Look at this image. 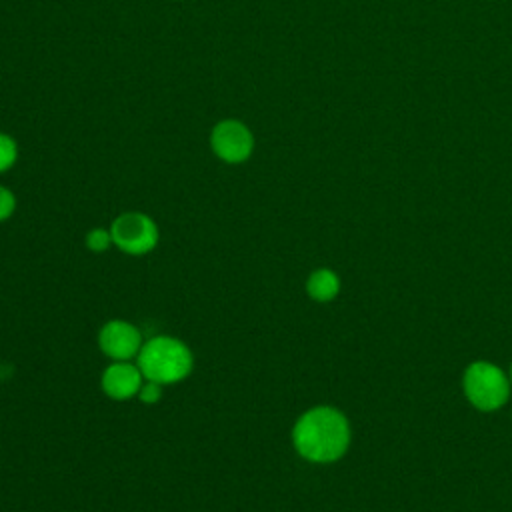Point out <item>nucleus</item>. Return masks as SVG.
Segmentation results:
<instances>
[{"label": "nucleus", "instance_id": "nucleus-3", "mask_svg": "<svg viewBox=\"0 0 512 512\" xmlns=\"http://www.w3.org/2000/svg\"><path fill=\"white\" fill-rule=\"evenodd\" d=\"M466 398L480 410L500 408L510 394V382L500 368L490 362H472L464 372Z\"/></svg>", "mask_w": 512, "mask_h": 512}, {"label": "nucleus", "instance_id": "nucleus-2", "mask_svg": "<svg viewBox=\"0 0 512 512\" xmlns=\"http://www.w3.org/2000/svg\"><path fill=\"white\" fill-rule=\"evenodd\" d=\"M136 364L144 380H152L162 386L178 384L190 376L194 368V354L180 338L160 334L142 344Z\"/></svg>", "mask_w": 512, "mask_h": 512}, {"label": "nucleus", "instance_id": "nucleus-9", "mask_svg": "<svg viewBox=\"0 0 512 512\" xmlns=\"http://www.w3.org/2000/svg\"><path fill=\"white\" fill-rule=\"evenodd\" d=\"M18 160V144L16 140L6 134V132H0V174L10 170Z\"/></svg>", "mask_w": 512, "mask_h": 512}, {"label": "nucleus", "instance_id": "nucleus-5", "mask_svg": "<svg viewBox=\"0 0 512 512\" xmlns=\"http://www.w3.org/2000/svg\"><path fill=\"white\" fill-rule=\"evenodd\" d=\"M210 148L222 162L242 164L254 152V134L244 122L228 118L212 128Z\"/></svg>", "mask_w": 512, "mask_h": 512}, {"label": "nucleus", "instance_id": "nucleus-4", "mask_svg": "<svg viewBox=\"0 0 512 512\" xmlns=\"http://www.w3.org/2000/svg\"><path fill=\"white\" fill-rule=\"evenodd\" d=\"M112 242L130 256H144L158 244L160 232L156 222L144 212H124L110 224Z\"/></svg>", "mask_w": 512, "mask_h": 512}, {"label": "nucleus", "instance_id": "nucleus-6", "mask_svg": "<svg viewBox=\"0 0 512 512\" xmlns=\"http://www.w3.org/2000/svg\"><path fill=\"white\" fill-rule=\"evenodd\" d=\"M140 330L128 320H110L98 332V348L112 360H132L142 348Z\"/></svg>", "mask_w": 512, "mask_h": 512}, {"label": "nucleus", "instance_id": "nucleus-7", "mask_svg": "<svg viewBox=\"0 0 512 512\" xmlns=\"http://www.w3.org/2000/svg\"><path fill=\"white\" fill-rule=\"evenodd\" d=\"M144 376L136 362L112 360L100 376L102 392L112 400H130L138 396Z\"/></svg>", "mask_w": 512, "mask_h": 512}, {"label": "nucleus", "instance_id": "nucleus-12", "mask_svg": "<svg viewBox=\"0 0 512 512\" xmlns=\"http://www.w3.org/2000/svg\"><path fill=\"white\" fill-rule=\"evenodd\" d=\"M16 210V196L10 188L0 184V222L8 220Z\"/></svg>", "mask_w": 512, "mask_h": 512}, {"label": "nucleus", "instance_id": "nucleus-13", "mask_svg": "<svg viewBox=\"0 0 512 512\" xmlns=\"http://www.w3.org/2000/svg\"><path fill=\"white\" fill-rule=\"evenodd\" d=\"M510 376H512V370H510Z\"/></svg>", "mask_w": 512, "mask_h": 512}, {"label": "nucleus", "instance_id": "nucleus-11", "mask_svg": "<svg viewBox=\"0 0 512 512\" xmlns=\"http://www.w3.org/2000/svg\"><path fill=\"white\" fill-rule=\"evenodd\" d=\"M164 392H162V384L152 382V380H144L138 392V400L144 404H158L162 400Z\"/></svg>", "mask_w": 512, "mask_h": 512}, {"label": "nucleus", "instance_id": "nucleus-10", "mask_svg": "<svg viewBox=\"0 0 512 512\" xmlns=\"http://www.w3.org/2000/svg\"><path fill=\"white\" fill-rule=\"evenodd\" d=\"M112 234L110 228H92L86 234V248L92 252H104L112 246Z\"/></svg>", "mask_w": 512, "mask_h": 512}, {"label": "nucleus", "instance_id": "nucleus-8", "mask_svg": "<svg viewBox=\"0 0 512 512\" xmlns=\"http://www.w3.org/2000/svg\"><path fill=\"white\" fill-rule=\"evenodd\" d=\"M306 292L316 302H330L340 292V278L328 268H318L308 276Z\"/></svg>", "mask_w": 512, "mask_h": 512}, {"label": "nucleus", "instance_id": "nucleus-1", "mask_svg": "<svg viewBox=\"0 0 512 512\" xmlns=\"http://www.w3.org/2000/svg\"><path fill=\"white\" fill-rule=\"evenodd\" d=\"M292 444L304 460L318 464L334 462L344 456L350 444L348 420L332 406H314L296 420Z\"/></svg>", "mask_w": 512, "mask_h": 512}]
</instances>
